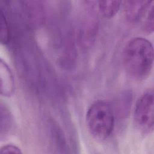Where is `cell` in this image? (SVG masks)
<instances>
[{
    "label": "cell",
    "mask_w": 154,
    "mask_h": 154,
    "mask_svg": "<svg viewBox=\"0 0 154 154\" xmlns=\"http://www.w3.org/2000/svg\"><path fill=\"white\" fill-rule=\"evenodd\" d=\"M149 9L145 21L144 28L148 32H152L153 31V5H152Z\"/></svg>",
    "instance_id": "cell-9"
},
{
    "label": "cell",
    "mask_w": 154,
    "mask_h": 154,
    "mask_svg": "<svg viewBox=\"0 0 154 154\" xmlns=\"http://www.w3.org/2000/svg\"><path fill=\"white\" fill-rule=\"evenodd\" d=\"M134 120L141 132L150 134L154 125V94L153 89L145 91L138 99L134 108Z\"/></svg>",
    "instance_id": "cell-3"
},
{
    "label": "cell",
    "mask_w": 154,
    "mask_h": 154,
    "mask_svg": "<svg viewBox=\"0 0 154 154\" xmlns=\"http://www.w3.org/2000/svg\"><path fill=\"white\" fill-rule=\"evenodd\" d=\"M0 38L2 44L8 43L10 40V29L8 23L2 11L0 13Z\"/></svg>",
    "instance_id": "cell-8"
},
{
    "label": "cell",
    "mask_w": 154,
    "mask_h": 154,
    "mask_svg": "<svg viewBox=\"0 0 154 154\" xmlns=\"http://www.w3.org/2000/svg\"><path fill=\"white\" fill-rule=\"evenodd\" d=\"M1 153H22L21 150L17 146L13 144H6L0 149Z\"/></svg>",
    "instance_id": "cell-10"
},
{
    "label": "cell",
    "mask_w": 154,
    "mask_h": 154,
    "mask_svg": "<svg viewBox=\"0 0 154 154\" xmlns=\"http://www.w3.org/2000/svg\"><path fill=\"white\" fill-rule=\"evenodd\" d=\"M123 63L126 73L135 79H143L150 74L153 64V47L146 38L131 39L123 51Z\"/></svg>",
    "instance_id": "cell-1"
},
{
    "label": "cell",
    "mask_w": 154,
    "mask_h": 154,
    "mask_svg": "<svg viewBox=\"0 0 154 154\" xmlns=\"http://www.w3.org/2000/svg\"><path fill=\"white\" fill-rule=\"evenodd\" d=\"M99 9L105 17H111L117 14L122 4L120 1H99Z\"/></svg>",
    "instance_id": "cell-6"
},
{
    "label": "cell",
    "mask_w": 154,
    "mask_h": 154,
    "mask_svg": "<svg viewBox=\"0 0 154 154\" xmlns=\"http://www.w3.org/2000/svg\"><path fill=\"white\" fill-rule=\"evenodd\" d=\"M152 1H129L125 5V13L126 18L130 21L138 20L145 13Z\"/></svg>",
    "instance_id": "cell-5"
},
{
    "label": "cell",
    "mask_w": 154,
    "mask_h": 154,
    "mask_svg": "<svg viewBox=\"0 0 154 154\" xmlns=\"http://www.w3.org/2000/svg\"><path fill=\"white\" fill-rule=\"evenodd\" d=\"M1 94L4 96H10L14 91V79L8 65L1 60L0 63Z\"/></svg>",
    "instance_id": "cell-4"
},
{
    "label": "cell",
    "mask_w": 154,
    "mask_h": 154,
    "mask_svg": "<svg viewBox=\"0 0 154 154\" xmlns=\"http://www.w3.org/2000/svg\"><path fill=\"white\" fill-rule=\"evenodd\" d=\"M85 120L90 134L96 140H104L112 134L115 118L110 105L103 100L93 103L87 109Z\"/></svg>",
    "instance_id": "cell-2"
},
{
    "label": "cell",
    "mask_w": 154,
    "mask_h": 154,
    "mask_svg": "<svg viewBox=\"0 0 154 154\" xmlns=\"http://www.w3.org/2000/svg\"><path fill=\"white\" fill-rule=\"evenodd\" d=\"M12 119L10 112L6 106L1 104V135H5L11 128Z\"/></svg>",
    "instance_id": "cell-7"
}]
</instances>
